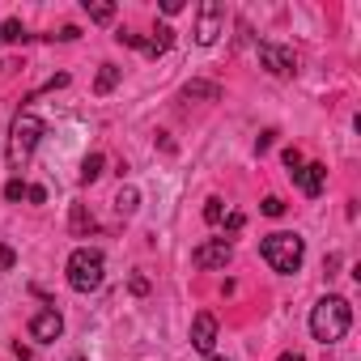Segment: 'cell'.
Instances as JSON below:
<instances>
[{
	"label": "cell",
	"instance_id": "6da1fadb",
	"mask_svg": "<svg viewBox=\"0 0 361 361\" xmlns=\"http://www.w3.org/2000/svg\"><path fill=\"white\" fill-rule=\"evenodd\" d=\"M353 327V306L340 298V293H327L314 310H310V336L319 344H336L344 340V331Z\"/></svg>",
	"mask_w": 361,
	"mask_h": 361
},
{
	"label": "cell",
	"instance_id": "7a4b0ae2",
	"mask_svg": "<svg viewBox=\"0 0 361 361\" xmlns=\"http://www.w3.org/2000/svg\"><path fill=\"white\" fill-rule=\"evenodd\" d=\"M259 255L268 259V268L272 272H298L302 268V259H306V243H302V234H289V230H276V234H268L264 243H259Z\"/></svg>",
	"mask_w": 361,
	"mask_h": 361
},
{
	"label": "cell",
	"instance_id": "3957f363",
	"mask_svg": "<svg viewBox=\"0 0 361 361\" xmlns=\"http://www.w3.org/2000/svg\"><path fill=\"white\" fill-rule=\"evenodd\" d=\"M43 132H47V128H43V119H39L35 111H22V115L13 119V132H9V166H13V170H22V166L35 157Z\"/></svg>",
	"mask_w": 361,
	"mask_h": 361
},
{
	"label": "cell",
	"instance_id": "277c9868",
	"mask_svg": "<svg viewBox=\"0 0 361 361\" xmlns=\"http://www.w3.org/2000/svg\"><path fill=\"white\" fill-rule=\"evenodd\" d=\"M102 276H106V259H102L98 247H77L68 255V285L77 293H94L102 285Z\"/></svg>",
	"mask_w": 361,
	"mask_h": 361
},
{
	"label": "cell",
	"instance_id": "5b68a950",
	"mask_svg": "<svg viewBox=\"0 0 361 361\" xmlns=\"http://www.w3.org/2000/svg\"><path fill=\"white\" fill-rule=\"evenodd\" d=\"M221 26H226V9L217 0H204L200 5V18H196V43L200 47H213L221 39Z\"/></svg>",
	"mask_w": 361,
	"mask_h": 361
},
{
	"label": "cell",
	"instance_id": "8992f818",
	"mask_svg": "<svg viewBox=\"0 0 361 361\" xmlns=\"http://www.w3.org/2000/svg\"><path fill=\"white\" fill-rule=\"evenodd\" d=\"M259 64L272 77H293L298 73V51L293 47H281V43H259Z\"/></svg>",
	"mask_w": 361,
	"mask_h": 361
},
{
	"label": "cell",
	"instance_id": "52a82bcc",
	"mask_svg": "<svg viewBox=\"0 0 361 361\" xmlns=\"http://www.w3.org/2000/svg\"><path fill=\"white\" fill-rule=\"evenodd\" d=\"M234 259V247H230V238H209V243H200L196 251H192V264L196 268H204V272H213V268H226Z\"/></svg>",
	"mask_w": 361,
	"mask_h": 361
},
{
	"label": "cell",
	"instance_id": "ba28073f",
	"mask_svg": "<svg viewBox=\"0 0 361 361\" xmlns=\"http://www.w3.org/2000/svg\"><path fill=\"white\" fill-rule=\"evenodd\" d=\"M30 336H35L39 344L60 340V336H64V319H60V310H39V314L30 319Z\"/></svg>",
	"mask_w": 361,
	"mask_h": 361
},
{
	"label": "cell",
	"instance_id": "9c48e42d",
	"mask_svg": "<svg viewBox=\"0 0 361 361\" xmlns=\"http://www.w3.org/2000/svg\"><path fill=\"white\" fill-rule=\"evenodd\" d=\"M192 344L209 357L213 353V344H217V319L209 314V310H200L196 319H192Z\"/></svg>",
	"mask_w": 361,
	"mask_h": 361
},
{
	"label": "cell",
	"instance_id": "30bf717a",
	"mask_svg": "<svg viewBox=\"0 0 361 361\" xmlns=\"http://www.w3.org/2000/svg\"><path fill=\"white\" fill-rule=\"evenodd\" d=\"M293 183H298L306 196H319L323 183H327V166H319V161H302V170H293Z\"/></svg>",
	"mask_w": 361,
	"mask_h": 361
},
{
	"label": "cell",
	"instance_id": "8fae6325",
	"mask_svg": "<svg viewBox=\"0 0 361 361\" xmlns=\"http://www.w3.org/2000/svg\"><path fill=\"white\" fill-rule=\"evenodd\" d=\"M170 43H174V30H170V26H157V30L145 39V47H140V51L157 60V56H166V51H170Z\"/></svg>",
	"mask_w": 361,
	"mask_h": 361
},
{
	"label": "cell",
	"instance_id": "7c38bea8",
	"mask_svg": "<svg viewBox=\"0 0 361 361\" xmlns=\"http://www.w3.org/2000/svg\"><path fill=\"white\" fill-rule=\"evenodd\" d=\"M183 98H188V102H192V98L217 102V98H221V85H213V81H188V85H183Z\"/></svg>",
	"mask_w": 361,
	"mask_h": 361
},
{
	"label": "cell",
	"instance_id": "4fadbf2b",
	"mask_svg": "<svg viewBox=\"0 0 361 361\" xmlns=\"http://www.w3.org/2000/svg\"><path fill=\"white\" fill-rule=\"evenodd\" d=\"M119 77H123L119 64H102V68H98V81H94V94H111V90L119 85Z\"/></svg>",
	"mask_w": 361,
	"mask_h": 361
},
{
	"label": "cell",
	"instance_id": "5bb4252c",
	"mask_svg": "<svg viewBox=\"0 0 361 361\" xmlns=\"http://www.w3.org/2000/svg\"><path fill=\"white\" fill-rule=\"evenodd\" d=\"M136 204H140V192H136V188H119V196H115V209H119L123 217H132V213H136Z\"/></svg>",
	"mask_w": 361,
	"mask_h": 361
},
{
	"label": "cell",
	"instance_id": "9a60e30c",
	"mask_svg": "<svg viewBox=\"0 0 361 361\" xmlns=\"http://www.w3.org/2000/svg\"><path fill=\"white\" fill-rule=\"evenodd\" d=\"M102 166H106V157H102V153H90V157L81 161V183H94V178L102 174Z\"/></svg>",
	"mask_w": 361,
	"mask_h": 361
},
{
	"label": "cell",
	"instance_id": "2e32d148",
	"mask_svg": "<svg viewBox=\"0 0 361 361\" xmlns=\"http://www.w3.org/2000/svg\"><path fill=\"white\" fill-rule=\"evenodd\" d=\"M0 39H5V43H26L30 35H26V26H22L18 18H9L5 26H0Z\"/></svg>",
	"mask_w": 361,
	"mask_h": 361
},
{
	"label": "cell",
	"instance_id": "e0dca14e",
	"mask_svg": "<svg viewBox=\"0 0 361 361\" xmlns=\"http://www.w3.org/2000/svg\"><path fill=\"white\" fill-rule=\"evenodd\" d=\"M204 221H209V226H221V221H226V200H221V196L204 200Z\"/></svg>",
	"mask_w": 361,
	"mask_h": 361
},
{
	"label": "cell",
	"instance_id": "ac0fdd59",
	"mask_svg": "<svg viewBox=\"0 0 361 361\" xmlns=\"http://www.w3.org/2000/svg\"><path fill=\"white\" fill-rule=\"evenodd\" d=\"M94 230V213H85V204H73V234H90Z\"/></svg>",
	"mask_w": 361,
	"mask_h": 361
},
{
	"label": "cell",
	"instance_id": "d6986e66",
	"mask_svg": "<svg viewBox=\"0 0 361 361\" xmlns=\"http://www.w3.org/2000/svg\"><path fill=\"white\" fill-rule=\"evenodd\" d=\"M85 13H90V22H115V5H85Z\"/></svg>",
	"mask_w": 361,
	"mask_h": 361
},
{
	"label": "cell",
	"instance_id": "ffe728a7",
	"mask_svg": "<svg viewBox=\"0 0 361 361\" xmlns=\"http://www.w3.org/2000/svg\"><path fill=\"white\" fill-rule=\"evenodd\" d=\"M26 192H30V188L22 183V178H9V183H5V200H13V204L26 200Z\"/></svg>",
	"mask_w": 361,
	"mask_h": 361
},
{
	"label": "cell",
	"instance_id": "44dd1931",
	"mask_svg": "<svg viewBox=\"0 0 361 361\" xmlns=\"http://www.w3.org/2000/svg\"><path fill=\"white\" fill-rule=\"evenodd\" d=\"M281 213H285V200L268 196V200H264V217H281Z\"/></svg>",
	"mask_w": 361,
	"mask_h": 361
},
{
	"label": "cell",
	"instance_id": "7402d4cb",
	"mask_svg": "<svg viewBox=\"0 0 361 361\" xmlns=\"http://www.w3.org/2000/svg\"><path fill=\"white\" fill-rule=\"evenodd\" d=\"M285 166H289V174L302 170V153H298V149H285Z\"/></svg>",
	"mask_w": 361,
	"mask_h": 361
},
{
	"label": "cell",
	"instance_id": "603a6c76",
	"mask_svg": "<svg viewBox=\"0 0 361 361\" xmlns=\"http://www.w3.org/2000/svg\"><path fill=\"white\" fill-rule=\"evenodd\" d=\"M243 226H247V217H243V213H230V217H226V230H230V234H238Z\"/></svg>",
	"mask_w": 361,
	"mask_h": 361
},
{
	"label": "cell",
	"instance_id": "cb8c5ba5",
	"mask_svg": "<svg viewBox=\"0 0 361 361\" xmlns=\"http://www.w3.org/2000/svg\"><path fill=\"white\" fill-rule=\"evenodd\" d=\"M13 259H18V255H13V247L0 243V268H13Z\"/></svg>",
	"mask_w": 361,
	"mask_h": 361
},
{
	"label": "cell",
	"instance_id": "d4e9b609",
	"mask_svg": "<svg viewBox=\"0 0 361 361\" xmlns=\"http://www.w3.org/2000/svg\"><path fill=\"white\" fill-rule=\"evenodd\" d=\"M77 35H81V30H77V26H64V30H60V35H51V39H60V43H73V39H77Z\"/></svg>",
	"mask_w": 361,
	"mask_h": 361
},
{
	"label": "cell",
	"instance_id": "484cf974",
	"mask_svg": "<svg viewBox=\"0 0 361 361\" xmlns=\"http://www.w3.org/2000/svg\"><path fill=\"white\" fill-rule=\"evenodd\" d=\"M272 136H276V132H264V136L255 140V153H268V149H272Z\"/></svg>",
	"mask_w": 361,
	"mask_h": 361
},
{
	"label": "cell",
	"instance_id": "4316f807",
	"mask_svg": "<svg viewBox=\"0 0 361 361\" xmlns=\"http://www.w3.org/2000/svg\"><path fill=\"white\" fill-rule=\"evenodd\" d=\"M132 293L145 298V293H149V281H145V276H132Z\"/></svg>",
	"mask_w": 361,
	"mask_h": 361
},
{
	"label": "cell",
	"instance_id": "83f0119b",
	"mask_svg": "<svg viewBox=\"0 0 361 361\" xmlns=\"http://www.w3.org/2000/svg\"><path fill=\"white\" fill-rule=\"evenodd\" d=\"M26 200H30V204H43V200H47V192H43V188H30V192H26Z\"/></svg>",
	"mask_w": 361,
	"mask_h": 361
},
{
	"label": "cell",
	"instance_id": "f1b7e54d",
	"mask_svg": "<svg viewBox=\"0 0 361 361\" xmlns=\"http://www.w3.org/2000/svg\"><path fill=\"white\" fill-rule=\"evenodd\" d=\"M281 361H302V353H285V357H281Z\"/></svg>",
	"mask_w": 361,
	"mask_h": 361
},
{
	"label": "cell",
	"instance_id": "f546056e",
	"mask_svg": "<svg viewBox=\"0 0 361 361\" xmlns=\"http://www.w3.org/2000/svg\"><path fill=\"white\" fill-rule=\"evenodd\" d=\"M204 361H226V357H204Z\"/></svg>",
	"mask_w": 361,
	"mask_h": 361
},
{
	"label": "cell",
	"instance_id": "4dcf8cb0",
	"mask_svg": "<svg viewBox=\"0 0 361 361\" xmlns=\"http://www.w3.org/2000/svg\"><path fill=\"white\" fill-rule=\"evenodd\" d=\"M73 361H85V357H73Z\"/></svg>",
	"mask_w": 361,
	"mask_h": 361
}]
</instances>
